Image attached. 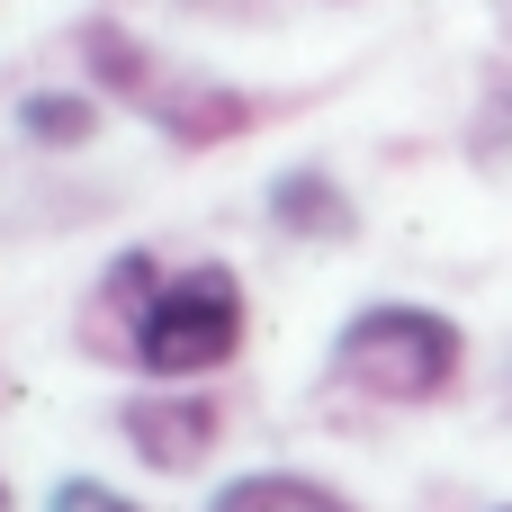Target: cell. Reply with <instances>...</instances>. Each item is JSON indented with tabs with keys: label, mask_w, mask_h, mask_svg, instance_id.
I'll list each match as a JSON object with an SVG mask.
<instances>
[{
	"label": "cell",
	"mask_w": 512,
	"mask_h": 512,
	"mask_svg": "<svg viewBox=\"0 0 512 512\" xmlns=\"http://www.w3.org/2000/svg\"><path fill=\"white\" fill-rule=\"evenodd\" d=\"M207 512H360V504L315 486V477H297V468H252V477H225L207 495Z\"/></svg>",
	"instance_id": "cell-4"
},
{
	"label": "cell",
	"mask_w": 512,
	"mask_h": 512,
	"mask_svg": "<svg viewBox=\"0 0 512 512\" xmlns=\"http://www.w3.org/2000/svg\"><path fill=\"white\" fill-rule=\"evenodd\" d=\"M270 216H279L288 234H351V198H342L324 171H297V180H279V189H270Z\"/></svg>",
	"instance_id": "cell-5"
},
{
	"label": "cell",
	"mask_w": 512,
	"mask_h": 512,
	"mask_svg": "<svg viewBox=\"0 0 512 512\" xmlns=\"http://www.w3.org/2000/svg\"><path fill=\"white\" fill-rule=\"evenodd\" d=\"M18 117H27V135H36V144H81V135L99 126V117H90V99H54V90H36Z\"/></svg>",
	"instance_id": "cell-6"
},
{
	"label": "cell",
	"mask_w": 512,
	"mask_h": 512,
	"mask_svg": "<svg viewBox=\"0 0 512 512\" xmlns=\"http://www.w3.org/2000/svg\"><path fill=\"white\" fill-rule=\"evenodd\" d=\"M504 512H512V504H504Z\"/></svg>",
	"instance_id": "cell-9"
},
{
	"label": "cell",
	"mask_w": 512,
	"mask_h": 512,
	"mask_svg": "<svg viewBox=\"0 0 512 512\" xmlns=\"http://www.w3.org/2000/svg\"><path fill=\"white\" fill-rule=\"evenodd\" d=\"M54 512H144V504H126V495L99 486V477H63V486H54Z\"/></svg>",
	"instance_id": "cell-7"
},
{
	"label": "cell",
	"mask_w": 512,
	"mask_h": 512,
	"mask_svg": "<svg viewBox=\"0 0 512 512\" xmlns=\"http://www.w3.org/2000/svg\"><path fill=\"white\" fill-rule=\"evenodd\" d=\"M117 423H126V441L153 468H198V450L216 441V405L207 396H135Z\"/></svg>",
	"instance_id": "cell-3"
},
{
	"label": "cell",
	"mask_w": 512,
	"mask_h": 512,
	"mask_svg": "<svg viewBox=\"0 0 512 512\" xmlns=\"http://www.w3.org/2000/svg\"><path fill=\"white\" fill-rule=\"evenodd\" d=\"M459 360H468L459 324H450V315H432V306H396V297H387V306H360V315L342 324V342H333L342 387H360V396H378V405L450 396Z\"/></svg>",
	"instance_id": "cell-1"
},
{
	"label": "cell",
	"mask_w": 512,
	"mask_h": 512,
	"mask_svg": "<svg viewBox=\"0 0 512 512\" xmlns=\"http://www.w3.org/2000/svg\"><path fill=\"white\" fill-rule=\"evenodd\" d=\"M243 342V279L225 261H198L180 279L153 288V306L135 315V360L144 378H207L225 369Z\"/></svg>",
	"instance_id": "cell-2"
},
{
	"label": "cell",
	"mask_w": 512,
	"mask_h": 512,
	"mask_svg": "<svg viewBox=\"0 0 512 512\" xmlns=\"http://www.w3.org/2000/svg\"><path fill=\"white\" fill-rule=\"evenodd\" d=\"M0 512H9V486H0Z\"/></svg>",
	"instance_id": "cell-8"
}]
</instances>
